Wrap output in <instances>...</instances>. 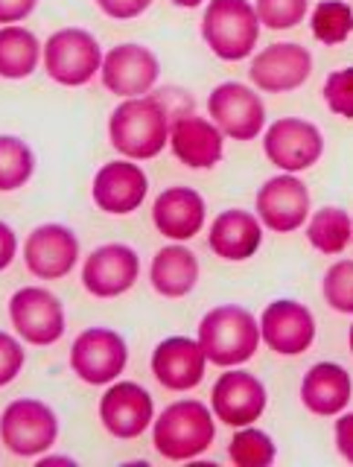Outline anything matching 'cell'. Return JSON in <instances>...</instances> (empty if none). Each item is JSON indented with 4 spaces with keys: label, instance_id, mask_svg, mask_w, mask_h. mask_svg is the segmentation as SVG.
<instances>
[{
    "label": "cell",
    "instance_id": "obj_1",
    "mask_svg": "<svg viewBox=\"0 0 353 467\" xmlns=\"http://www.w3.org/2000/svg\"><path fill=\"white\" fill-rule=\"evenodd\" d=\"M170 111L164 97H131L111 111V146L129 161H150L170 143Z\"/></svg>",
    "mask_w": 353,
    "mask_h": 467
},
{
    "label": "cell",
    "instance_id": "obj_2",
    "mask_svg": "<svg viewBox=\"0 0 353 467\" xmlns=\"http://www.w3.org/2000/svg\"><path fill=\"white\" fill-rule=\"evenodd\" d=\"M199 345L208 362L234 368L257 354L260 321L237 304L213 306L199 321Z\"/></svg>",
    "mask_w": 353,
    "mask_h": 467
},
{
    "label": "cell",
    "instance_id": "obj_3",
    "mask_svg": "<svg viewBox=\"0 0 353 467\" xmlns=\"http://www.w3.org/2000/svg\"><path fill=\"white\" fill-rule=\"evenodd\" d=\"M216 438L213 412L202 400H175L152 420V444L170 462L196 459Z\"/></svg>",
    "mask_w": 353,
    "mask_h": 467
},
{
    "label": "cell",
    "instance_id": "obj_4",
    "mask_svg": "<svg viewBox=\"0 0 353 467\" xmlns=\"http://www.w3.org/2000/svg\"><path fill=\"white\" fill-rule=\"evenodd\" d=\"M202 36L223 62H240L257 47V9L248 0H211L202 15Z\"/></svg>",
    "mask_w": 353,
    "mask_h": 467
},
{
    "label": "cell",
    "instance_id": "obj_5",
    "mask_svg": "<svg viewBox=\"0 0 353 467\" xmlns=\"http://www.w3.org/2000/svg\"><path fill=\"white\" fill-rule=\"evenodd\" d=\"M44 70L58 85H88L102 70V50L88 29H58L44 44Z\"/></svg>",
    "mask_w": 353,
    "mask_h": 467
},
{
    "label": "cell",
    "instance_id": "obj_6",
    "mask_svg": "<svg viewBox=\"0 0 353 467\" xmlns=\"http://www.w3.org/2000/svg\"><path fill=\"white\" fill-rule=\"evenodd\" d=\"M0 438L9 452L24 459H33L47 452L58 438V418L41 400L21 398L12 400L0 415Z\"/></svg>",
    "mask_w": 353,
    "mask_h": 467
},
{
    "label": "cell",
    "instance_id": "obj_7",
    "mask_svg": "<svg viewBox=\"0 0 353 467\" xmlns=\"http://www.w3.org/2000/svg\"><path fill=\"white\" fill-rule=\"evenodd\" d=\"M129 362V348L123 336L109 327H88L70 348V368L88 386L114 383Z\"/></svg>",
    "mask_w": 353,
    "mask_h": 467
},
{
    "label": "cell",
    "instance_id": "obj_8",
    "mask_svg": "<svg viewBox=\"0 0 353 467\" xmlns=\"http://www.w3.org/2000/svg\"><path fill=\"white\" fill-rule=\"evenodd\" d=\"M12 327L29 345H53L65 336V310L50 289L24 286L9 298Z\"/></svg>",
    "mask_w": 353,
    "mask_h": 467
},
{
    "label": "cell",
    "instance_id": "obj_9",
    "mask_svg": "<svg viewBox=\"0 0 353 467\" xmlns=\"http://www.w3.org/2000/svg\"><path fill=\"white\" fill-rule=\"evenodd\" d=\"M263 150H266V158L277 170L301 172L318 164L321 152H325V135H321V129L310 120L284 117V120H275L266 129Z\"/></svg>",
    "mask_w": 353,
    "mask_h": 467
},
{
    "label": "cell",
    "instance_id": "obj_10",
    "mask_svg": "<svg viewBox=\"0 0 353 467\" xmlns=\"http://www.w3.org/2000/svg\"><path fill=\"white\" fill-rule=\"evenodd\" d=\"M208 114L225 138L254 140L266 123V106L248 85L223 82L208 97Z\"/></svg>",
    "mask_w": 353,
    "mask_h": 467
},
{
    "label": "cell",
    "instance_id": "obj_11",
    "mask_svg": "<svg viewBox=\"0 0 353 467\" xmlns=\"http://www.w3.org/2000/svg\"><path fill=\"white\" fill-rule=\"evenodd\" d=\"M140 275V257L131 245L106 243L85 257L82 286L94 298H117L135 286Z\"/></svg>",
    "mask_w": 353,
    "mask_h": 467
},
{
    "label": "cell",
    "instance_id": "obj_12",
    "mask_svg": "<svg viewBox=\"0 0 353 467\" xmlns=\"http://www.w3.org/2000/svg\"><path fill=\"white\" fill-rule=\"evenodd\" d=\"M260 336L275 354L281 357H301L316 342V316L310 306L292 298L272 301L260 318Z\"/></svg>",
    "mask_w": 353,
    "mask_h": 467
},
{
    "label": "cell",
    "instance_id": "obj_13",
    "mask_svg": "<svg viewBox=\"0 0 353 467\" xmlns=\"http://www.w3.org/2000/svg\"><path fill=\"white\" fill-rule=\"evenodd\" d=\"M310 216V190L296 172L275 175L257 190V219L275 234L298 231Z\"/></svg>",
    "mask_w": 353,
    "mask_h": 467
},
{
    "label": "cell",
    "instance_id": "obj_14",
    "mask_svg": "<svg viewBox=\"0 0 353 467\" xmlns=\"http://www.w3.org/2000/svg\"><path fill=\"white\" fill-rule=\"evenodd\" d=\"M266 403H269L266 386L248 371H225L211 391V409L216 420H223L225 427L234 430L252 427L266 412Z\"/></svg>",
    "mask_w": 353,
    "mask_h": 467
},
{
    "label": "cell",
    "instance_id": "obj_15",
    "mask_svg": "<svg viewBox=\"0 0 353 467\" xmlns=\"http://www.w3.org/2000/svg\"><path fill=\"white\" fill-rule=\"evenodd\" d=\"M102 85L111 94L131 99L146 97L152 85L161 77V65L152 50L140 47V44H117L106 56H102Z\"/></svg>",
    "mask_w": 353,
    "mask_h": 467
},
{
    "label": "cell",
    "instance_id": "obj_16",
    "mask_svg": "<svg viewBox=\"0 0 353 467\" xmlns=\"http://www.w3.org/2000/svg\"><path fill=\"white\" fill-rule=\"evenodd\" d=\"M313 73V53L296 41L269 44L266 50L254 56L248 77L266 94H286L301 88Z\"/></svg>",
    "mask_w": 353,
    "mask_h": 467
},
{
    "label": "cell",
    "instance_id": "obj_17",
    "mask_svg": "<svg viewBox=\"0 0 353 467\" xmlns=\"http://www.w3.org/2000/svg\"><path fill=\"white\" fill-rule=\"evenodd\" d=\"M79 257V240L67 225L47 223L38 225L26 237L24 245V266L29 275L41 277V281H58L73 272Z\"/></svg>",
    "mask_w": 353,
    "mask_h": 467
},
{
    "label": "cell",
    "instance_id": "obj_18",
    "mask_svg": "<svg viewBox=\"0 0 353 467\" xmlns=\"http://www.w3.org/2000/svg\"><path fill=\"white\" fill-rule=\"evenodd\" d=\"M99 420L114 438L131 441L155 420L152 394L138 383H114L99 400Z\"/></svg>",
    "mask_w": 353,
    "mask_h": 467
},
{
    "label": "cell",
    "instance_id": "obj_19",
    "mask_svg": "<svg viewBox=\"0 0 353 467\" xmlns=\"http://www.w3.org/2000/svg\"><path fill=\"white\" fill-rule=\"evenodd\" d=\"M146 190H150V179H146V172L138 164H131V161H109L94 175L91 196L102 213L126 216L140 208Z\"/></svg>",
    "mask_w": 353,
    "mask_h": 467
},
{
    "label": "cell",
    "instance_id": "obj_20",
    "mask_svg": "<svg viewBox=\"0 0 353 467\" xmlns=\"http://www.w3.org/2000/svg\"><path fill=\"white\" fill-rule=\"evenodd\" d=\"M223 131L208 117H196V111H184L172 117L170 146L172 155L190 170H211L223 161Z\"/></svg>",
    "mask_w": 353,
    "mask_h": 467
},
{
    "label": "cell",
    "instance_id": "obj_21",
    "mask_svg": "<svg viewBox=\"0 0 353 467\" xmlns=\"http://www.w3.org/2000/svg\"><path fill=\"white\" fill-rule=\"evenodd\" d=\"M204 350L199 339L187 336H170L152 350V374L170 391H190L204 379Z\"/></svg>",
    "mask_w": 353,
    "mask_h": 467
},
{
    "label": "cell",
    "instance_id": "obj_22",
    "mask_svg": "<svg viewBox=\"0 0 353 467\" xmlns=\"http://www.w3.org/2000/svg\"><path fill=\"white\" fill-rule=\"evenodd\" d=\"M152 223L167 240H193L204 225V199L193 187H170L152 204Z\"/></svg>",
    "mask_w": 353,
    "mask_h": 467
},
{
    "label": "cell",
    "instance_id": "obj_23",
    "mask_svg": "<svg viewBox=\"0 0 353 467\" xmlns=\"http://www.w3.org/2000/svg\"><path fill=\"white\" fill-rule=\"evenodd\" d=\"M353 383L339 362H316L301 379V403L318 418H333L350 403Z\"/></svg>",
    "mask_w": 353,
    "mask_h": 467
},
{
    "label": "cell",
    "instance_id": "obj_24",
    "mask_svg": "<svg viewBox=\"0 0 353 467\" xmlns=\"http://www.w3.org/2000/svg\"><path fill=\"white\" fill-rule=\"evenodd\" d=\"M263 243V228L260 219L248 211H223L211 225L208 245L216 257L223 260H248L257 254Z\"/></svg>",
    "mask_w": 353,
    "mask_h": 467
},
{
    "label": "cell",
    "instance_id": "obj_25",
    "mask_svg": "<svg viewBox=\"0 0 353 467\" xmlns=\"http://www.w3.org/2000/svg\"><path fill=\"white\" fill-rule=\"evenodd\" d=\"M152 289L164 298H184L199 281V260L184 245H167L152 257L150 266Z\"/></svg>",
    "mask_w": 353,
    "mask_h": 467
},
{
    "label": "cell",
    "instance_id": "obj_26",
    "mask_svg": "<svg viewBox=\"0 0 353 467\" xmlns=\"http://www.w3.org/2000/svg\"><path fill=\"white\" fill-rule=\"evenodd\" d=\"M41 44L36 33L24 26H4L0 29V77L4 79H26L36 70Z\"/></svg>",
    "mask_w": 353,
    "mask_h": 467
},
{
    "label": "cell",
    "instance_id": "obj_27",
    "mask_svg": "<svg viewBox=\"0 0 353 467\" xmlns=\"http://www.w3.org/2000/svg\"><path fill=\"white\" fill-rule=\"evenodd\" d=\"M306 240L321 254H342L353 240V219L345 208H321L313 213Z\"/></svg>",
    "mask_w": 353,
    "mask_h": 467
},
{
    "label": "cell",
    "instance_id": "obj_28",
    "mask_svg": "<svg viewBox=\"0 0 353 467\" xmlns=\"http://www.w3.org/2000/svg\"><path fill=\"white\" fill-rule=\"evenodd\" d=\"M36 172L33 150L15 135H0V193L24 187Z\"/></svg>",
    "mask_w": 353,
    "mask_h": 467
},
{
    "label": "cell",
    "instance_id": "obj_29",
    "mask_svg": "<svg viewBox=\"0 0 353 467\" xmlns=\"http://www.w3.org/2000/svg\"><path fill=\"white\" fill-rule=\"evenodd\" d=\"M313 36L327 44V47H336V44L348 41V36L353 33V9L345 4V0H321L313 9Z\"/></svg>",
    "mask_w": 353,
    "mask_h": 467
},
{
    "label": "cell",
    "instance_id": "obj_30",
    "mask_svg": "<svg viewBox=\"0 0 353 467\" xmlns=\"http://www.w3.org/2000/svg\"><path fill=\"white\" fill-rule=\"evenodd\" d=\"M275 441L269 432L240 427L228 444V459L240 467H269L275 462Z\"/></svg>",
    "mask_w": 353,
    "mask_h": 467
},
{
    "label": "cell",
    "instance_id": "obj_31",
    "mask_svg": "<svg viewBox=\"0 0 353 467\" xmlns=\"http://www.w3.org/2000/svg\"><path fill=\"white\" fill-rule=\"evenodd\" d=\"M325 301L330 310L353 316V260H336L325 272Z\"/></svg>",
    "mask_w": 353,
    "mask_h": 467
},
{
    "label": "cell",
    "instance_id": "obj_32",
    "mask_svg": "<svg viewBox=\"0 0 353 467\" xmlns=\"http://www.w3.org/2000/svg\"><path fill=\"white\" fill-rule=\"evenodd\" d=\"M257 18L266 29H292L306 18L310 0H257Z\"/></svg>",
    "mask_w": 353,
    "mask_h": 467
},
{
    "label": "cell",
    "instance_id": "obj_33",
    "mask_svg": "<svg viewBox=\"0 0 353 467\" xmlns=\"http://www.w3.org/2000/svg\"><path fill=\"white\" fill-rule=\"evenodd\" d=\"M325 102L336 117L353 120V67L333 70L325 79Z\"/></svg>",
    "mask_w": 353,
    "mask_h": 467
},
{
    "label": "cell",
    "instance_id": "obj_34",
    "mask_svg": "<svg viewBox=\"0 0 353 467\" xmlns=\"http://www.w3.org/2000/svg\"><path fill=\"white\" fill-rule=\"evenodd\" d=\"M24 359H26V354H24L21 342L0 330V386H9L12 379L21 374Z\"/></svg>",
    "mask_w": 353,
    "mask_h": 467
},
{
    "label": "cell",
    "instance_id": "obj_35",
    "mask_svg": "<svg viewBox=\"0 0 353 467\" xmlns=\"http://www.w3.org/2000/svg\"><path fill=\"white\" fill-rule=\"evenodd\" d=\"M97 6L114 21H129V18H138V15H143L146 9H150L152 0H97Z\"/></svg>",
    "mask_w": 353,
    "mask_h": 467
},
{
    "label": "cell",
    "instance_id": "obj_36",
    "mask_svg": "<svg viewBox=\"0 0 353 467\" xmlns=\"http://www.w3.org/2000/svg\"><path fill=\"white\" fill-rule=\"evenodd\" d=\"M336 450L345 462L353 464V412L336 420Z\"/></svg>",
    "mask_w": 353,
    "mask_h": 467
},
{
    "label": "cell",
    "instance_id": "obj_37",
    "mask_svg": "<svg viewBox=\"0 0 353 467\" xmlns=\"http://www.w3.org/2000/svg\"><path fill=\"white\" fill-rule=\"evenodd\" d=\"M38 0H0V24H18L29 18Z\"/></svg>",
    "mask_w": 353,
    "mask_h": 467
},
{
    "label": "cell",
    "instance_id": "obj_38",
    "mask_svg": "<svg viewBox=\"0 0 353 467\" xmlns=\"http://www.w3.org/2000/svg\"><path fill=\"white\" fill-rule=\"evenodd\" d=\"M15 252H18V237L6 223H0V272L15 260Z\"/></svg>",
    "mask_w": 353,
    "mask_h": 467
},
{
    "label": "cell",
    "instance_id": "obj_39",
    "mask_svg": "<svg viewBox=\"0 0 353 467\" xmlns=\"http://www.w3.org/2000/svg\"><path fill=\"white\" fill-rule=\"evenodd\" d=\"M47 464H73V459H58V456L38 459V467H47Z\"/></svg>",
    "mask_w": 353,
    "mask_h": 467
},
{
    "label": "cell",
    "instance_id": "obj_40",
    "mask_svg": "<svg viewBox=\"0 0 353 467\" xmlns=\"http://www.w3.org/2000/svg\"><path fill=\"white\" fill-rule=\"evenodd\" d=\"M175 6H182V9H196V6H202L204 0H172Z\"/></svg>",
    "mask_w": 353,
    "mask_h": 467
},
{
    "label": "cell",
    "instance_id": "obj_41",
    "mask_svg": "<svg viewBox=\"0 0 353 467\" xmlns=\"http://www.w3.org/2000/svg\"><path fill=\"white\" fill-rule=\"evenodd\" d=\"M348 342H350V354H353V325H350V333H348Z\"/></svg>",
    "mask_w": 353,
    "mask_h": 467
},
{
    "label": "cell",
    "instance_id": "obj_42",
    "mask_svg": "<svg viewBox=\"0 0 353 467\" xmlns=\"http://www.w3.org/2000/svg\"><path fill=\"white\" fill-rule=\"evenodd\" d=\"M350 243H353V240H350Z\"/></svg>",
    "mask_w": 353,
    "mask_h": 467
}]
</instances>
